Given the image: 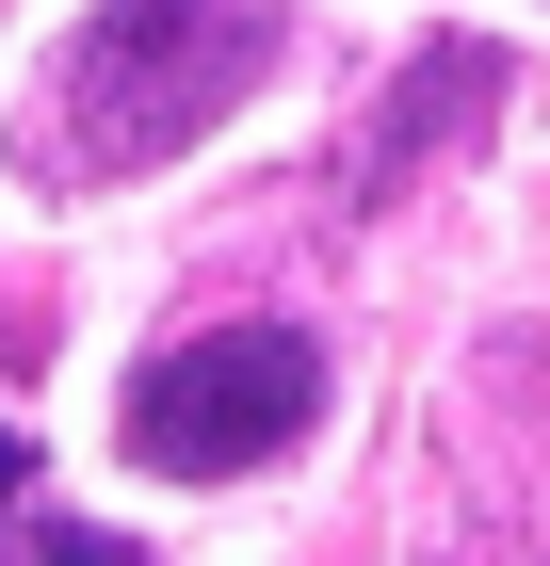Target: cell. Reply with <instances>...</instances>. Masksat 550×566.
<instances>
[{
	"mask_svg": "<svg viewBox=\"0 0 550 566\" xmlns=\"http://www.w3.org/2000/svg\"><path fill=\"white\" fill-rule=\"evenodd\" d=\"M276 0H82L49 82L17 97V178L33 195H129V178L195 163V146L276 82Z\"/></svg>",
	"mask_w": 550,
	"mask_h": 566,
	"instance_id": "6da1fadb",
	"label": "cell"
},
{
	"mask_svg": "<svg viewBox=\"0 0 550 566\" xmlns=\"http://www.w3.org/2000/svg\"><path fill=\"white\" fill-rule=\"evenodd\" d=\"M308 421H324V340L276 324V307L163 340L129 373V405H114L129 470H163V485H243V470H276V453H308Z\"/></svg>",
	"mask_w": 550,
	"mask_h": 566,
	"instance_id": "7a4b0ae2",
	"label": "cell"
},
{
	"mask_svg": "<svg viewBox=\"0 0 550 566\" xmlns=\"http://www.w3.org/2000/svg\"><path fill=\"white\" fill-rule=\"evenodd\" d=\"M502 130V49L486 33H422L405 65H388V97L340 130V163H324V195L340 211H388L405 178H437V163H469V146Z\"/></svg>",
	"mask_w": 550,
	"mask_h": 566,
	"instance_id": "3957f363",
	"label": "cell"
},
{
	"mask_svg": "<svg viewBox=\"0 0 550 566\" xmlns=\"http://www.w3.org/2000/svg\"><path fill=\"white\" fill-rule=\"evenodd\" d=\"M17 566H146V551L97 534V518H49V534H17Z\"/></svg>",
	"mask_w": 550,
	"mask_h": 566,
	"instance_id": "277c9868",
	"label": "cell"
},
{
	"mask_svg": "<svg viewBox=\"0 0 550 566\" xmlns=\"http://www.w3.org/2000/svg\"><path fill=\"white\" fill-rule=\"evenodd\" d=\"M17 470H33V437L0 421V551H17Z\"/></svg>",
	"mask_w": 550,
	"mask_h": 566,
	"instance_id": "5b68a950",
	"label": "cell"
}]
</instances>
